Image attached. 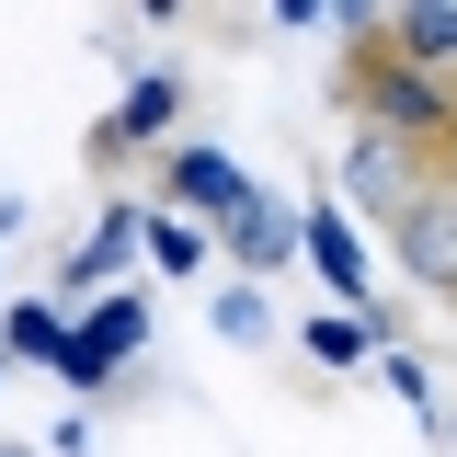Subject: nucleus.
<instances>
[{
    "mask_svg": "<svg viewBox=\"0 0 457 457\" xmlns=\"http://www.w3.org/2000/svg\"><path fill=\"white\" fill-rule=\"evenodd\" d=\"M389 252H400V275L423 286V297L457 309V183H423V195L400 206V218H389Z\"/></svg>",
    "mask_w": 457,
    "mask_h": 457,
    "instance_id": "f03ea898",
    "label": "nucleus"
},
{
    "mask_svg": "<svg viewBox=\"0 0 457 457\" xmlns=\"http://www.w3.org/2000/svg\"><path fill=\"white\" fill-rule=\"evenodd\" d=\"M149 126H171V80H137V92H126V114L104 126V149H126V137H149Z\"/></svg>",
    "mask_w": 457,
    "mask_h": 457,
    "instance_id": "0eeeda50",
    "label": "nucleus"
},
{
    "mask_svg": "<svg viewBox=\"0 0 457 457\" xmlns=\"http://www.w3.org/2000/svg\"><path fill=\"white\" fill-rule=\"evenodd\" d=\"M309 263L332 286H366V263H354V240H343V218H309Z\"/></svg>",
    "mask_w": 457,
    "mask_h": 457,
    "instance_id": "6e6552de",
    "label": "nucleus"
},
{
    "mask_svg": "<svg viewBox=\"0 0 457 457\" xmlns=\"http://www.w3.org/2000/svg\"><path fill=\"white\" fill-rule=\"evenodd\" d=\"M137 320H149L137 297H114V309H92V332H80V343H57V366H69V378H104V366H114V343H137Z\"/></svg>",
    "mask_w": 457,
    "mask_h": 457,
    "instance_id": "20e7f679",
    "label": "nucleus"
},
{
    "mask_svg": "<svg viewBox=\"0 0 457 457\" xmlns=\"http://www.w3.org/2000/svg\"><path fill=\"white\" fill-rule=\"evenodd\" d=\"M343 183H354V206H366L378 228H389L400 206L423 195V171H411V149H389V137H366V126H354V149H343Z\"/></svg>",
    "mask_w": 457,
    "mask_h": 457,
    "instance_id": "7ed1b4c3",
    "label": "nucleus"
},
{
    "mask_svg": "<svg viewBox=\"0 0 457 457\" xmlns=\"http://www.w3.org/2000/svg\"><path fill=\"white\" fill-rule=\"evenodd\" d=\"M171 195H195V206H228V218H263V206H252V183H240L228 161H206V149H183V161H171Z\"/></svg>",
    "mask_w": 457,
    "mask_h": 457,
    "instance_id": "423d86ee",
    "label": "nucleus"
},
{
    "mask_svg": "<svg viewBox=\"0 0 457 457\" xmlns=\"http://www.w3.org/2000/svg\"><path fill=\"white\" fill-rule=\"evenodd\" d=\"M332 92H343V114H354L366 137L411 149L423 183H457V69L389 46V23H378V12H354V46H343Z\"/></svg>",
    "mask_w": 457,
    "mask_h": 457,
    "instance_id": "f257e3e1",
    "label": "nucleus"
},
{
    "mask_svg": "<svg viewBox=\"0 0 457 457\" xmlns=\"http://www.w3.org/2000/svg\"><path fill=\"white\" fill-rule=\"evenodd\" d=\"M389 23V46H411V57H435V69H457V12L446 0H400V12H378Z\"/></svg>",
    "mask_w": 457,
    "mask_h": 457,
    "instance_id": "39448f33",
    "label": "nucleus"
}]
</instances>
